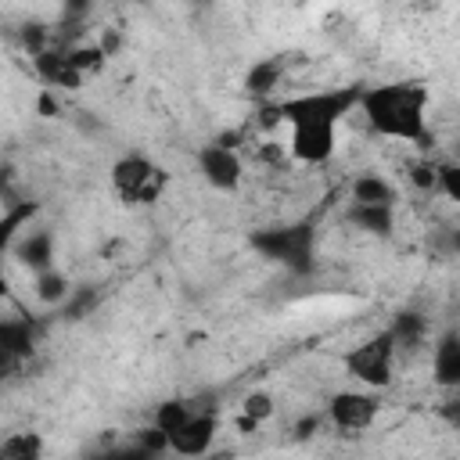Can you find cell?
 <instances>
[{"label":"cell","instance_id":"4fadbf2b","mask_svg":"<svg viewBox=\"0 0 460 460\" xmlns=\"http://www.w3.org/2000/svg\"><path fill=\"white\" fill-rule=\"evenodd\" d=\"M352 201L359 205H395V187L377 172H363L352 180Z\"/></svg>","mask_w":460,"mask_h":460},{"label":"cell","instance_id":"d4e9b609","mask_svg":"<svg viewBox=\"0 0 460 460\" xmlns=\"http://www.w3.org/2000/svg\"><path fill=\"white\" fill-rule=\"evenodd\" d=\"M438 417L446 420V424H453V428H460V388L438 406Z\"/></svg>","mask_w":460,"mask_h":460},{"label":"cell","instance_id":"d6986e66","mask_svg":"<svg viewBox=\"0 0 460 460\" xmlns=\"http://www.w3.org/2000/svg\"><path fill=\"white\" fill-rule=\"evenodd\" d=\"M68 58H72V65L79 68V75H93V72H101L104 61H108V54H104L101 43H75V47H68Z\"/></svg>","mask_w":460,"mask_h":460},{"label":"cell","instance_id":"7a4b0ae2","mask_svg":"<svg viewBox=\"0 0 460 460\" xmlns=\"http://www.w3.org/2000/svg\"><path fill=\"white\" fill-rule=\"evenodd\" d=\"M428 101H431V90L424 83L399 79V83L363 86L359 111L367 115V126L377 137L406 140V144H417V147H431V137H428Z\"/></svg>","mask_w":460,"mask_h":460},{"label":"cell","instance_id":"9c48e42d","mask_svg":"<svg viewBox=\"0 0 460 460\" xmlns=\"http://www.w3.org/2000/svg\"><path fill=\"white\" fill-rule=\"evenodd\" d=\"M32 72L43 79L47 90H79L86 75H79V68L72 65L68 50H43L32 58Z\"/></svg>","mask_w":460,"mask_h":460},{"label":"cell","instance_id":"7c38bea8","mask_svg":"<svg viewBox=\"0 0 460 460\" xmlns=\"http://www.w3.org/2000/svg\"><path fill=\"white\" fill-rule=\"evenodd\" d=\"M32 341H36V323L32 320H4L0 323V349H4L7 363H14L18 356H29Z\"/></svg>","mask_w":460,"mask_h":460},{"label":"cell","instance_id":"9a60e30c","mask_svg":"<svg viewBox=\"0 0 460 460\" xmlns=\"http://www.w3.org/2000/svg\"><path fill=\"white\" fill-rule=\"evenodd\" d=\"M0 460H43V435L40 431H14L0 442Z\"/></svg>","mask_w":460,"mask_h":460},{"label":"cell","instance_id":"83f0119b","mask_svg":"<svg viewBox=\"0 0 460 460\" xmlns=\"http://www.w3.org/2000/svg\"><path fill=\"white\" fill-rule=\"evenodd\" d=\"M101 460H151V453L137 449V453H119V456H101Z\"/></svg>","mask_w":460,"mask_h":460},{"label":"cell","instance_id":"484cf974","mask_svg":"<svg viewBox=\"0 0 460 460\" xmlns=\"http://www.w3.org/2000/svg\"><path fill=\"white\" fill-rule=\"evenodd\" d=\"M36 108H40V115H47V119L61 111V108H58V101H54V90H43V93H40V101H36Z\"/></svg>","mask_w":460,"mask_h":460},{"label":"cell","instance_id":"ba28073f","mask_svg":"<svg viewBox=\"0 0 460 460\" xmlns=\"http://www.w3.org/2000/svg\"><path fill=\"white\" fill-rule=\"evenodd\" d=\"M216 428H219L216 413L212 410H198L180 431L169 435V449L180 453V456H205L212 449V442H216Z\"/></svg>","mask_w":460,"mask_h":460},{"label":"cell","instance_id":"603a6c76","mask_svg":"<svg viewBox=\"0 0 460 460\" xmlns=\"http://www.w3.org/2000/svg\"><path fill=\"white\" fill-rule=\"evenodd\" d=\"M410 180L420 190H438V165L435 162H410Z\"/></svg>","mask_w":460,"mask_h":460},{"label":"cell","instance_id":"7402d4cb","mask_svg":"<svg viewBox=\"0 0 460 460\" xmlns=\"http://www.w3.org/2000/svg\"><path fill=\"white\" fill-rule=\"evenodd\" d=\"M438 190L460 205V162H446L438 165Z\"/></svg>","mask_w":460,"mask_h":460},{"label":"cell","instance_id":"8992f818","mask_svg":"<svg viewBox=\"0 0 460 460\" xmlns=\"http://www.w3.org/2000/svg\"><path fill=\"white\" fill-rule=\"evenodd\" d=\"M198 169H201V176L216 190H237L241 187V176H244L241 155L230 151V147H219V144H205L198 151Z\"/></svg>","mask_w":460,"mask_h":460},{"label":"cell","instance_id":"f1b7e54d","mask_svg":"<svg viewBox=\"0 0 460 460\" xmlns=\"http://www.w3.org/2000/svg\"><path fill=\"white\" fill-rule=\"evenodd\" d=\"M453 248H456V252H460V230H456V234H453Z\"/></svg>","mask_w":460,"mask_h":460},{"label":"cell","instance_id":"8fae6325","mask_svg":"<svg viewBox=\"0 0 460 460\" xmlns=\"http://www.w3.org/2000/svg\"><path fill=\"white\" fill-rule=\"evenodd\" d=\"M345 219H349L352 226L367 230V234L388 237L392 226H395V205H359V201H352L349 212H345Z\"/></svg>","mask_w":460,"mask_h":460},{"label":"cell","instance_id":"5bb4252c","mask_svg":"<svg viewBox=\"0 0 460 460\" xmlns=\"http://www.w3.org/2000/svg\"><path fill=\"white\" fill-rule=\"evenodd\" d=\"M18 259H22L29 270H36V273L54 270V241H50V234H29V237L18 244Z\"/></svg>","mask_w":460,"mask_h":460},{"label":"cell","instance_id":"ffe728a7","mask_svg":"<svg viewBox=\"0 0 460 460\" xmlns=\"http://www.w3.org/2000/svg\"><path fill=\"white\" fill-rule=\"evenodd\" d=\"M36 298L54 305L61 298H68V277L58 273V270H47V273H36Z\"/></svg>","mask_w":460,"mask_h":460},{"label":"cell","instance_id":"cb8c5ba5","mask_svg":"<svg viewBox=\"0 0 460 460\" xmlns=\"http://www.w3.org/2000/svg\"><path fill=\"white\" fill-rule=\"evenodd\" d=\"M32 212H36V205H29V201H25V205H18V208H7V216H4V223H0V237H4V241H11V237H14V230H18V223H25Z\"/></svg>","mask_w":460,"mask_h":460},{"label":"cell","instance_id":"44dd1931","mask_svg":"<svg viewBox=\"0 0 460 460\" xmlns=\"http://www.w3.org/2000/svg\"><path fill=\"white\" fill-rule=\"evenodd\" d=\"M273 395L270 392H248L244 402H241V417H248L252 424H266L273 417Z\"/></svg>","mask_w":460,"mask_h":460},{"label":"cell","instance_id":"5b68a950","mask_svg":"<svg viewBox=\"0 0 460 460\" xmlns=\"http://www.w3.org/2000/svg\"><path fill=\"white\" fill-rule=\"evenodd\" d=\"M395 338H392V331H377L374 338H367L363 345H356V349H349L345 352V370L359 381V385H367V388H388L392 385V359H395Z\"/></svg>","mask_w":460,"mask_h":460},{"label":"cell","instance_id":"6da1fadb","mask_svg":"<svg viewBox=\"0 0 460 460\" xmlns=\"http://www.w3.org/2000/svg\"><path fill=\"white\" fill-rule=\"evenodd\" d=\"M363 86H341V90H316L291 101H280V122L291 126V155L305 165L331 162L338 147V122L359 108Z\"/></svg>","mask_w":460,"mask_h":460},{"label":"cell","instance_id":"ac0fdd59","mask_svg":"<svg viewBox=\"0 0 460 460\" xmlns=\"http://www.w3.org/2000/svg\"><path fill=\"white\" fill-rule=\"evenodd\" d=\"M194 413H198V410H190L187 399H165V402H158V410H155V428L165 431V435H172V431H180Z\"/></svg>","mask_w":460,"mask_h":460},{"label":"cell","instance_id":"52a82bcc","mask_svg":"<svg viewBox=\"0 0 460 460\" xmlns=\"http://www.w3.org/2000/svg\"><path fill=\"white\" fill-rule=\"evenodd\" d=\"M327 417L338 431H363L377 417V399L367 392H338L327 406Z\"/></svg>","mask_w":460,"mask_h":460},{"label":"cell","instance_id":"e0dca14e","mask_svg":"<svg viewBox=\"0 0 460 460\" xmlns=\"http://www.w3.org/2000/svg\"><path fill=\"white\" fill-rule=\"evenodd\" d=\"M280 75H284V61H277V58H266V61L252 65V72H248L244 86H248V93H255V97H266V93H270V90L280 83Z\"/></svg>","mask_w":460,"mask_h":460},{"label":"cell","instance_id":"3957f363","mask_svg":"<svg viewBox=\"0 0 460 460\" xmlns=\"http://www.w3.org/2000/svg\"><path fill=\"white\" fill-rule=\"evenodd\" d=\"M165 183H169V172L144 155H126L111 165V187L126 205H155Z\"/></svg>","mask_w":460,"mask_h":460},{"label":"cell","instance_id":"2e32d148","mask_svg":"<svg viewBox=\"0 0 460 460\" xmlns=\"http://www.w3.org/2000/svg\"><path fill=\"white\" fill-rule=\"evenodd\" d=\"M392 338H395V349H417L420 341H424V331H428V323H424V316L420 313H413V309H406V313H399L395 320H392Z\"/></svg>","mask_w":460,"mask_h":460},{"label":"cell","instance_id":"277c9868","mask_svg":"<svg viewBox=\"0 0 460 460\" xmlns=\"http://www.w3.org/2000/svg\"><path fill=\"white\" fill-rule=\"evenodd\" d=\"M313 226L305 223H295V226H273V230H259L252 234V244L266 255V259H277L284 266H291L295 273H309L313 270Z\"/></svg>","mask_w":460,"mask_h":460},{"label":"cell","instance_id":"30bf717a","mask_svg":"<svg viewBox=\"0 0 460 460\" xmlns=\"http://www.w3.org/2000/svg\"><path fill=\"white\" fill-rule=\"evenodd\" d=\"M431 381L438 388H460V334L449 331L431 349Z\"/></svg>","mask_w":460,"mask_h":460},{"label":"cell","instance_id":"4316f807","mask_svg":"<svg viewBox=\"0 0 460 460\" xmlns=\"http://www.w3.org/2000/svg\"><path fill=\"white\" fill-rule=\"evenodd\" d=\"M313 428H320V417H305V420H298V438H305V435H313Z\"/></svg>","mask_w":460,"mask_h":460}]
</instances>
